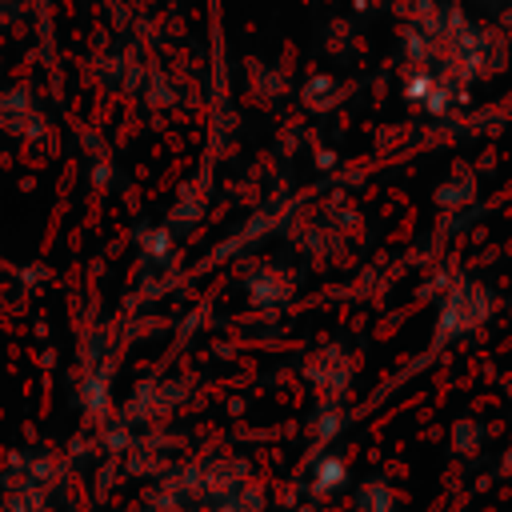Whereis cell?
Returning <instances> with one entry per match:
<instances>
[{
  "label": "cell",
  "mask_w": 512,
  "mask_h": 512,
  "mask_svg": "<svg viewBox=\"0 0 512 512\" xmlns=\"http://www.w3.org/2000/svg\"><path fill=\"white\" fill-rule=\"evenodd\" d=\"M340 484H344V460H340V456H324L320 468L312 472V492H316V496H328V492L340 488Z\"/></svg>",
  "instance_id": "7a4b0ae2"
},
{
  "label": "cell",
  "mask_w": 512,
  "mask_h": 512,
  "mask_svg": "<svg viewBox=\"0 0 512 512\" xmlns=\"http://www.w3.org/2000/svg\"><path fill=\"white\" fill-rule=\"evenodd\" d=\"M356 512H396V496H392V488L380 484V480L364 484L360 496H356Z\"/></svg>",
  "instance_id": "6da1fadb"
}]
</instances>
